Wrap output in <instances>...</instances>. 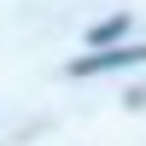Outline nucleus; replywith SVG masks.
<instances>
[{
  "label": "nucleus",
  "instance_id": "obj_2",
  "mask_svg": "<svg viewBox=\"0 0 146 146\" xmlns=\"http://www.w3.org/2000/svg\"><path fill=\"white\" fill-rule=\"evenodd\" d=\"M123 35H129V18H105V23L88 29V47H117Z\"/></svg>",
  "mask_w": 146,
  "mask_h": 146
},
{
  "label": "nucleus",
  "instance_id": "obj_1",
  "mask_svg": "<svg viewBox=\"0 0 146 146\" xmlns=\"http://www.w3.org/2000/svg\"><path fill=\"white\" fill-rule=\"evenodd\" d=\"M123 64H146V47H94L88 58L70 64V76H94V70H123Z\"/></svg>",
  "mask_w": 146,
  "mask_h": 146
}]
</instances>
